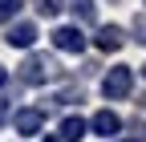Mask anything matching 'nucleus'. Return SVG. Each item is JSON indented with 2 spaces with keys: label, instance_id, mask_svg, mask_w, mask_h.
<instances>
[{
  "label": "nucleus",
  "instance_id": "11",
  "mask_svg": "<svg viewBox=\"0 0 146 142\" xmlns=\"http://www.w3.org/2000/svg\"><path fill=\"white\" fill-rule=\"evenodd\" d=\"M134 41H138V45H146V16H142V12L134 16Z\"/></svg>",
  "mask_w": 146,
  "mask_h": 142
},
{
  "label": "nucleus",
  "instance_id": "2",
  "mask_svg": "<svg viewBox=\"0 0 146 142\" xmlns=\"http://www.w3.org/2000/svg\"><path fill=\"white\" fill-rule=\"evenodd\" d=\"M130 90H134V69H130V65H114V69L102 77V94H106L110 102L130 98Z\"/></svg>",
  "mask_w": 146,
  "mask_h": 142
},
{
  "label": "nucleus",
  "instance_id": "6",
  "mask_svg": "<svg viewBox=\"0 0 146 142\" xmlns=\"http://www.w3.org/2000/svg\"><path fill=\"white\" fill-rule=\"evenodd\" d=\"M89 130L102 134V138H114V134L122 130V118H118L114 110H98V114H94V122H89Z\"/></svg>",
  "mask_w": 146,
  "mask_h": 142
},
{
  "label": "nucleus",
  "instance_id": "16",
  "mask_svg": "<svg viewBox=\"0 0 146 142\" xmlns=\"http://www.w3.org/2000/svg\"><path fill=\"white\" fill-rule=\"evenodd\" d=\"M41 142H57V138H53V134H49V138H41Z\"/></svg>",
  "mask_w": 146,
  "mask_h": 142
},
{
  "label": "nucleus",
  "instance_id": "13",
  "mask_svg": "<svg viewBox=\"0 0 146 142\" xmlns=\"http://www.w3.org/2000/svg\"><path fill=\"white\" fill-rule=\"evenodd\" d=\"M8 118H12V106H8V102H0V126H4Z\"/></svg>",
  "mask_w": 146,
  "mask_h": 142
},
{
  "label": "nucleus",
  "instance_id": "18",
  "mask_svg": "<svg viewBox=\"0 0 146 142\" xmlns=\"http://www.w3.org/2000/svg\"><path fill=\"white\" fill-rule=\"evenodd\" d=\"M142 4H146V0H142Z\"/></svg>",
  "mask_w": 146,
  "mask_h": 142
},
{
  "label": "nucleus",
  "instance_id": "4",
  "mask_svg": "<svg viewBox=\"0 0 146 142\" xmlns=\"http://www.w3.org/2000/svg\"><path fill=\"white\" fill-rule=\"evenodd\" d=\"M53 49H61V53H81V49H85V33H81L77 25L53 29Z\"/></svg>",
  "mask_w": 146,
  "mask_h": 142
},
{
  "label": "nucleus",
  "instance_id": "8",
  "mask_svg": "<svg viewBox=\"0 0 146 142\" xmlns=\"http://www.w3.org/2000/svg\"><path fill=\"white\" fill-rule=\"evenodd\" d=\"M85 130H89V126H85V122L69 114V118L61 122V134H57V138H61V142H81V138H85Z\"/></svg>",
  "mask_w": 146,
  "mask_h": 142
},
{
  "label": "nucleus",
  "instance_id": "1",
  "mask_svg": "<svg viewBox=\"0 0 146 142\" xmlns=\"http://www.w3.org/2000/svg\"><path fill=\"white\" fill-rule=\"evenodd\" d=\"M57 73H61L57 61L45 57V53H33V57H25V65H21V81L25 85H45L49 77H57Z\"/></svg>",
  "mask_w": 146,
  "mask_h": 142
},
{
  "label": "nucleus",
  "instance_id": "10",
  "mask_svg": "<svg viewBox=\"0 0 146 142\" xmlns=\"http://www.w3.org/2000/svg\"><path fill=\"white\" fill-rule=\"evenodd\" d=\"M36 12L41 16H57L61 12V0H36Z\"/></svg>",
  "mask_w": 146,
  "mask_h": 142
},
{
  "label": "nucleus",
  "instance_id": "5",
  "mask_svg": "<svg viewBox=\"0 0 146 142\" xmlns=\"http://www.w3.org/2000/svg\"><path fill=\"white\" fill-rule=\"evenodd\" d=\"M4 41H8L12 49H29V45L36 41V25H33V21H16V25H8Z\"/></svg>",
  "mask_w": 146,
  "mask_h": 142
},
{
  "label": "nucleus",
  "instance_id": "9",
  "mask_svg": "<svg viewBox=\"0 0 146 142\" xmlns=\"http://www.w3.org/2000/svg\"><path fill=\"white\" fill-rule=\"evenodd\" d=\"M21 8H25V0H0V21H12Z\"/></svg>",
  "mask_w": 146,
  "mask_h": 142
},
{
  "label": "nucleus",
  "instance_id": "12",
  "mask_svg": "<svg viewBox=\"0 0 146 142\" xmlns=\"http://www.w3.org/2000/svg\"><path fill=\"white\" fill-rule=\"evenodd\" d=\"M53 102H61V106H69V102H81V90H61Z\"/></svg>",
  "mask_w": 146,
  "mask_h": 142
},
{
  "label": "nucleus",
  "instance_id": "3",
  "mask_svg": "<svg viewBox=\"0 0 146 142\" xmlns=\"http://www.w3.org/2000/svg\"><path fill=\"white\" fill-rule=\"evenodd\" d=\"M12 126H16V134H25V138L41 134V130H45V110L25 106V110H16V114H12Z\"/></svg>",
  "mask_w": 146,
  "mask_h": 142
},
{
  "label": "nucleus",
  "instance_id": "17",
  "mask_svg": "<svg viewBox=\"0 0 146 142\" xmlns=\"http://www.w3.org/2000/svg\"><path fill=\"white\" fill-rule=\"evenodd\" d=\"M142 77H146V65H142Z\"/></svg>",
  "mask_w": 146,
  "mask_h": 142
},
{
  "label": "nucleus",
  "instance_id": "7",
  "mask_svg": "<svg viewBox=\"0 0 146 142\" xmlns=\"http://www.w3.org/2000/svg\"><path fill=\"white\" fill-rule=\"evenodd\" d=\"M122 45H126V33H122L118 25H102V29H98V49H102V53H118Z\"/></svg>",
  "mask_w": 146,
  "mask_h": 142
},
{
  "label": "nucleus",
  "instance_id": "14",
  "mask_svg": "<svg viewBox=\"0 0 146 142\" xmlns=\"http://www.w3.org/2000/svg\"><path fill=\"white\" fill-rule=\"evenodd\" d=\"M4 81H8V73H4V65H0V85H4Z\"/></svg>",
  "mask_w": 146,
  "mask_h": 142
},
{
  "label": "nucleus",
  "instance_id": "15",
  "mask_svg": "<svg viewBox=\"0 0 146 142\" xmlns=\"http://www.w3.org/2000/svg\"><path fill=\"white\" fill-rule=\"evenodd\" d=\"M118 142H142V138H118Z\"/></svg>",
  "mask_w": 146,
  "mask_h": 142
}]
</instances>
